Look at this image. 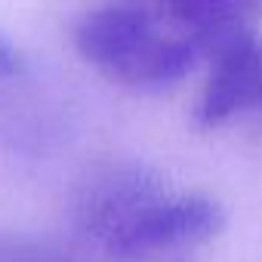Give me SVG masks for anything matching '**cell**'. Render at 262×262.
<instances>
[{
  "label": "cell",
  "instance_id": "obj_7",
  "mask_svg": "<svg viewBox=\"0 0 262 262\" xmlns=\"http://www.w3.org/2000/svg\"><path fill=\"white\" fill-rule=\"evenodd\" d=\"M253 114H256V120H259V129H262V102H259V108H256Z\"/></svg>",
  "mask_w": 262,
  "mask_h": 262
},
{
  "label": "cell",
  "instance_id": "obj_2",
  "mask_svg": "<svg viewBox=\"0 0 262 262\" xmlns=\"http://www.w3.org/2000/svg\"><path fill=\"white\" fill-rule=\"evenodd\" d=\"M225 207L201 191H173L170 185L136 204L99 247L114 256H142L213 241L225 228Z\"/></svg>",
  "mask_w": 262,
  "mask_h": 262
},
{
  "label": "cell",
  "instance_id": "obj_3",
  "mask_svg": "<svg viewBox=\"0 0 262 262\" xmlns=\"http://www.w3.org/2000/svg\"><path fill=\"white\" fill-rule=\"evenodd\" d=\"M170 182L158 170H151L139 161L99 164L74 188V198H71L74 228L86 241L99 244L136 204H142L145 198H151L155 191H161Z\"/></svg>",
  "mask_w": 262,
  "mask_h": 262
},
{
  "label": "cell",
  "instance_id": "obj_1",
  "mask_svg": "<svg viewBox=\"0 0 262 262\" xmlns=\"http://www.w3.org/2000/svg\"><path fill=\"white\" fill-rule=\"evenodd\" d=\"M71 40L90 68L136 93L173 90L201 59L182 31L167 28L158 13L129 0H108L86 10Z\"/></svg>",
  "mask_w": 262,
  "mask_h": 262
},
{
  "label": "cell",
  "instance_id": "obj_5",
  "mask_svg": "<svg viewBox=\"0 0 262 262\" xmlns=\"http://www.w3.org/2000/svg\"><path fill=\"white\" fill-rule=\"evenodd\" d=\"M148 4L182 31L201 59H213L222 47L253 31L262 16V0H148Z\"/></svg>",
  "mask_w": 262,
  "mask_h": 262
},
{
  "label": "cell",
  "instance_id": "obj_6",
  "mask_svg": "<svg viewBox=\"0 0 262 262\" xmlns=\"http://www.w3.org/2000/svg\"><path fill=\"white\" fill-rule=\"evenodd\" d=\"M19 68H22V56H19V50H16L4 34H0V83H7L10 77H16Z\"/></svg>",
  "mask_w": 262,
  "mask_h": 262
},
{
  "label": "cell",
  "instance_id": "obj_4",
  "mask_svg": "<svg viewBox=\"0 0 262 262\" xmlns=\"http://www.w3.org/2000/svg\"><path fill=\"white\" fill-rule=\"evenodd\" d=\"M213 71L201 90L194 123L216 129L237 114H253L262 102V43L253 31L241 34L210 59Z\"/></svg>",
  "mask_w": 262,
  "mask_h": 262
}]
</instances>
